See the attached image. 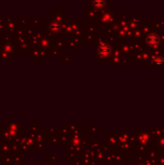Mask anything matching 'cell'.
<instances>
[{"instance_id":"obj_1","label":"cell","mask_w":164,"mask_h":165,"mask_svg":"<svg viewBox=\"0 0 164 165\" xmlns=\"http://www.w3.org/2000/svg\"><path fill=\"white\" fill-rule=\"evenodd\" d=\"M147 44L149 45L151 47H156L158 44H160V39H159V36L157 35L155 33H151L148 35L147 37Z\"/></svg>"},{"instance_id":"obj_2","label":"cell","mask_w":164,"mask_h":165,"mask_svg":"<svg viewBox=\"0 0 164 165\" xmlns=\"http://www.w3.org/2000/svg\"><path fill=\"white\" fill-rule=\"evenodd\" d=\"M152 64L156 66H163L164 65V57L162 56H155L152 59Z\"/></svg>"}]
</instances>
